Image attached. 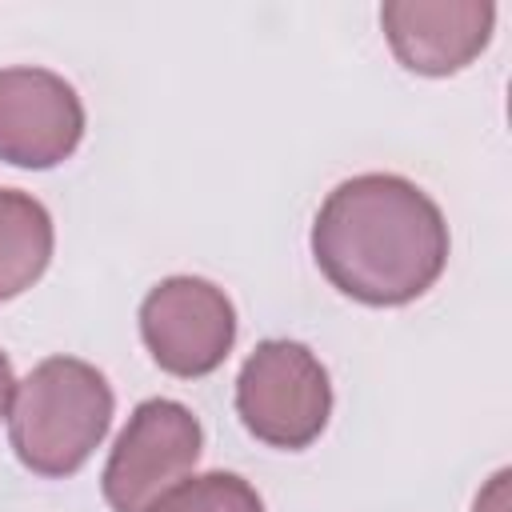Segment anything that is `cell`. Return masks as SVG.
Masks as SVG:
<instances>
[{"mask_svg":"<svg viewBox=\"0 0 512 512\" xmlns=\"http://www.w3.org/2000/svg\"><path fill=\"white\" fill-rule=\"evenodd\" d=\"M436 200L404 176L364 172L336 184L312 220V256L336 292L368 308L420 300L448 264Z\"/></svg>","mask_w":512,"mask_h":512,"instance_id":"cell-1","label":"cell"},{"mask_svg":"<svg viewBox=\"0 0 512 512\" xmlns=\"http://www.w3.org/2000/svg\"><path fill=\"white\" fill-rule=\"evenodd\" d=\"M112 408L116 400L100 368L76 356H48L16 384L8 412L12 452L36 476H72L108 436Z\"/></svg>","mask_w":512,"mask_h":512,"instance_id":"cell-2","label":"cell"},{"mask_svg":"<svg viewBox=\"0 0 512 512\" xmlns=\"http://www.w3.org/2000/svg\"><path fill=\"white\" fill-rule=\"evenodd\" d=\"M236 416L268 448L300 452L328 428L332 384L300 340H264L236 376Z\"/></svg>","mask_w":512,"mask_h":512,"instance_id":"cell-3","label":"cell"},{"mask_svg":"<svg viewBox=\"0 0 512 512\" xmlns=\"http://www.w3.org/2000/svg\"><path fill=\"white\" fill-rule=\"evenodd\" d=\"M204 448V428L180 400L152 396L136 404L116 436L100 488L112 512H144L172 484L192 476Z\"/></svg>","mask_w":512,"mask_h":512,"instance_id":"cell-4","label":"cell"},{"mask_svg":"<svg viewBox=\"0 0 512 512\" xmlns=\"http://www.w3.org/2000/svg\"><path fill=\"white\" fill-rule=\"evenodd\" d=\"M140 336L168 376L200 380L228 360L236 308L204 276H168L140 304Z\"/></svg>","mask_w":512,"mask_h":512,"instance_id":"cell-5","label":"cell"},{"mask_svg":"<svg viewBox=\"0 0 512 512\" xmlns=\"http://www.w3.org/2000/svg\"><path fill=\"white\" fill-rule=\"evenodd\" d=\"M84 136L76 88L48 68H0V160L16 168H56Z\"/></svg>","mask_w":512,"mask_h":512,"instance_id":"cell-6","label":"cell"},{"mask_svg":"<svg viewBox=\"0 0 512 512\" xmlns=\"http://www.w3.org/2000/svg\"><path fill=\"white\" fill-rule=\"evenodd\" d=\"M380 24L408 72L452 76L488 48L496 8L488 0H388Z\"/></svg>","mask_w":512,"mask_h":512,"instance_id":"cell-7","label":"cell"},{"mask_svg":"<svg viewBox=\"0 0 512 512\" xmlns=\"http://www.w3.org/2000/svg\"><path fill=\"white\" fill-rule=\"evenodd\" d=\"M52 240L48 208L20 188H0V304L44 276Z\"/></svg>","mask_w":512,"mask_h":512,"instance_id":"cell-8","label":"cell"},{"mask_svg":"<svg viewBox=\"0 0 512 512\" xmlns=\"http://www.w3.org/2000/svg\"><path fill=\"white\" fill-rule=\"evenodd\" d=\"M144 512H264V500L236 472H204V476H184Z\"/></svg>","mask_w":512,"mask_h":512,"instance_id":"cell-9","label":"cell"},{"mask_svg":"<svg viewBox=\"0 0 512 512\" xmlns=\"http://www.w3.org/2000/svg\"><path fill=\"white\" fill-rule=\"evenodd\" d=\"M16 372H12V360L0 352V420L12 412V396H16Z\"/></svg>","mask_w":512,"mask_h":512,"instance_id":"cell-10","label":"cell"}]
</instances>
